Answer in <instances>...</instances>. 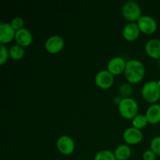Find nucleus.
Segmentation results:
<instances>
[{"label": "nucleus", "instance_id": "nucleus-1", "mask_svg": "<svg viewBox=\"0 0 160 160\" xmlns=\"http://www.w3.org/2000/svg\"><path fill=\"white\" fill-rule=\"evenodd\" d=\"M124 72L127 80L132 84H136L144 78L145 69L141 61L131 59L127 62Z\"/></svg>", "mask_w": 160, "mask_h": 160}, {"label": "nucleus", "instance_id": "nucleus-2", "mask_svg": "<svg viewBox=\"0 0 160 160\" xmlns=\"http://www.w3.org/2000/svg\"><path fill=\"white\" fill-rule=\"evenodd\" d=\"M119 112L125 119H134L138 115V104L131 98H124L119 103Z\"/></svg>", "mask_w": 160, "mask_h": 160}, {"label": "nucleus", "instance_id": "nucleus-3", "mask_svg": "<svg viewBox=\"0 0 160 160\" xmlns=\"http://www.w3.org/2000/svg\"><path fill=\"white\" fill-rule=\"evenodd\" d=\"M142 96L148 102H156L160 98V87L158 81H151L145 83L142 89Z\"/></svg>", "mask_w": 160, "mask_h": 160}, {"label": "nucleus", "instance_id": "nucleus-4", "mask_svg": "<svg viewBox=\"0 0 160 160\" xmlns=\"http://www.w3.org/2000/svg\"><path fill=\"white\" fill-rule=\"evenodd\" d=\"M123 17L129 21L138 20L142 17V10L137 2L133 1L127 2L122 8Z\"/></svg>", "mask_w": 160, "mask_h": 160}, {"label": "nucleus", "instance_id": "nucleus-5", "mask_svg": "<svg viewBox=\"0 0 160 160\" xmlns=\"http://www.w3.org/2000/svg\"><path fill=\"white\" fill-rule=\"evenodd\" d=\"M138 25L141 31L145 34H152L157 28V23L155 19L150 16H142L138 20Z\"/></svg>", "mask_w": 160, "mask_h": 160}, {"label": "nucleus", "instance_id": "nucleus-6", "mask_svg": "<svg viewBox=\"0 0 160 160\" xmlns=\"http://www.w3.org/2000/svg\"><path fill=\"white\" fill-rule=\"evenodd\" d=\"M56 147L62 154L70 155L74 151L75 143L70 137L67 135H62L58 138Z\"/></svg>", "mask_w": 160, "mask_h": 160}, {"label": "nucleus", "instance_id": "nucleus-7", "mask_svg": "<svg viewBox=\"0 0 160 160\" xmlns=\"http://www.w3.org/2000/svg\"><path fill=\"white\" fill-rule=\"evenodd\" d=\"M64 39L59 35H52L48 38L45 44V48L50 53H58L64 47Z\"/></svg>", "mask_w": 160, "mask_h": 160}, {"label": "nucleus", "instance_id": "nucleus-8", "mask_svg": "<svg viewBox=\"0 0 160 160\" xmlns=\"http://www.w3.org/2000/svg\"><path fill=\"white\" fill-rule=\"evenodd\" d=\"M114 77L109 70H101L95 76V83L102 89H108L112 85Z\"/></svg>", "mask_w": 160, "mask_h": 160}, {"label": "nucleus", "instance_id": "nucleus-9", "mask_svg": "<svg viewBox=\"0 0 160 160\" xmlns=\"http://www.w3.org/2000/svg\"><path fill=\"white\" fill-rule=\"evenodd\" d=\"M123 140L130 145H137L143 139V133L135 128H129L125 130L123 134Z\"/></svg>", "mask_w": 160, "mask_h": 160}, {"label": "nucleus", "instance_id": "nucleus-10", "mask_svg": "<svg viewBox=\"0 0 160 160\" xmlns=\"http://www.w3.org/2000/svg\"><path fill=\"white\" fill-rule=\"evenodd\" d=\"M16 30L11 23H2L0 24V42L2 44L9 43L16 35Z\"/></svg>", "mask_w": 160, "mask_h": 160}, {"label": "nucleus", "instance_id": "nucleus-11", "mask_svg": "<svg viewBox=\"0 0 160 160\" xmlns=\"http://www.w3.org/2000/svg\"><path fill=\"white\" fill-rule=\"evenodd\" d=\"M127 62L123 58L117 56L109 60L108 62L107 68L108 70L112 73V75L119 74L121 73L123 70H125Z\"/></svg>", "mask_w": 160, "mask_h": 160}, {"label": "nucleus", "instance_id": "nucleus-12", "mask_svg": "<svg viewBox=\"0 0 160 160\" xmlns=\"http://www.w3.org/2000/svg\"><path fill=\"white\" fill-rule=\"evenodd\" d=\"M15 39L18 45L22 47L28 46L31 44L33 40L31 32L27 28H21L16 31Z\"/></svg>", "mask_w": 160, "mask_h": 160}, {"label": "nucleus", "instance_id": "nucleus-13", "mask_svg": "<svg viewBox=\"0 0 160 160\" xmlns=\"http://www.w3.org/2000/svg\"><path fill=\"white\" fill-rule=\"evenodd\" d=\"M145 51L150 57L160 59V40L153 38L148 41L145 45Z\"/></svg>", "mask_w": 160, "mask_h": 160}, {"label": "nucleus", "instance_id": "nucleus-14", "mask_svg": "<svg viewBox=\"0 0 160 160\" xmlns=\"http://www.w3.org/2000/svg\"><path fill=\"white\" fill-rule=\"evenodd\" d=\"M140 31L138 23H130L123 28V36L126 40L134 41L138 38Z\"/></svg>", "mask_w": 160, "mask_h": 160}, {"label": "nucleus", "instance_id": "nucleus-15", "mask_svg": "<svg viewBox=\"0 0 160 160\" xmlns=\"http://www.w3.org/2000/svg\"><path fill=\"white\" fill-rule=\"evenodd\" d=\"M147 119L148 123H157L160 122V105L153 104L148 108L146 111Z\"/></svg>", "mask_w": 160, "mask_h": 160}, {"label": "nucleus", "instance_id": "nucleus-16", "mask_svg": "<svg viewBox=\"0 0 160 160\" xmlns=\"http://www.w3.org/2000/svg\"><path fill=\"white\" fill-rule=\"evenodd\" d=\"M116 159L117 160H127L130 158L131 155V150L130 147L127 145H120L116 148L115 152Z\"/></svg>", "mask_w": 160, "mask_h": 160}, {"label": "nucleus", "instance_id": "nucleus-17", "mask_svg": "<svg viewBox=\"0 0 160 160\" xmlns=\"http://www.w3.org/2000/svg\"><path fill=\"white\" fill-rule=\"evenodd\" d=\"M9 56L12 59H20L23 57L25 54V51L23 49V47L20 46V45H14L9 48Z\"/></svg>", "mask_w": 160, "mask_h": 160}, {"label": "nucleus", "instance_id": "nucleus-18", "mask_svg": "<svg viewBox=\"0 0 160 160\" xmlns=\"http://www.w3.org/2000/svg\"><path fill=\"white\" fill-rule=\"evenodd\" d=\"M148 123V121L146 116L143 115V114H138L132 120V124L134 128H138L139 130L145 128Z\"/></svg>", "mask_w": 160, "mask_h": 160}, {"label": "nucleus", "instance_id": "nucleus-19", "mask_svg": "<svg viewBox=\"0 0 160 160\" xmlns=\"http://www.w3.org/2000/svg\"><path fill=\"white\" fill-rule=\"evenodd\" d=\"M94 160H116V157L109 150H102L95 155Z\"/></svg>", "mask_w": 160, "mask_h": 160}, {"label": "nucleus", "instance_id": "nucleus-20", "mask_svg": "<svg viewBox=\"0 0 160 160\" xmlns=\"http://www.w3.org/2000/svg\"><path fill=\"white\" fill-rule=\"evenodd\" d=\"M9 52L3 44H0V64L3 65L7 61Z\"/></svg>", "mask_w": 160, "mask_h": 160}, {"label": "nucleus", "instance_id": "nucleus-21", "mask_svg": "<svg viewBox=\"0 0 160 160\" xmlns=\"http://www.w3.org/2000/svg\"><path fill=\"white\" fill-rule=\"evenodd\" d=\"M151 150H152L156 155L160 156V136H157L152 140Z\"/></svg>", "mask_w": 160, "mask_h": 160}, {"label": "nucleus", "instance_id": "nucleus-22", "mask_svg": "<svg viewBox=\"0 0 160 160\" xmlns=\"http://www.w3.org/2000/svg\"><path fill=\"white\" fill-rule=\"evenodd\" d=\"M23 24H24V20L20 17H16L15 18L12 19V22H11V25L16 31L23 28Z\"/></svg>", "mask_w": 160, "mask_h": 160}, {"label": "nucleus", "instance_id": "nucleus-23", "mask_svg": "<svg viewBox=\"0 0 160 160\" xmlns=\"http://www.w3.org/2000/svg\"><path fill=\"white\" fill-rule=\"evenodd\" d=\"M156 153L152 150H146L144 152L143 156H142L144 160H156Z\"/></svg>", "mask_w": 160, "mask_h": 160}, {"label": "nucleus", "instance_id": "nucleus-24", "mask_svg": "<svg viewBox=\"0 0 160 160\" xmlns=\"http://www.w3.org/2000/svg\"><path fill=\"white\" fill-rule=\"evenodd\" d=\"M158 84H159V87H160V79L159 80V81H158Z\"/></svg>", "mask_w": 160, "mask_h": 160}]
</instances>
